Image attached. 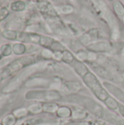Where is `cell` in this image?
<instances>
[{
	"instance_id": "4",
	"label": "cell",
	"mask_w": 124,
	"mask_h": 125,
	"mask_svg": "<svg viewBox=\"0 0 124 125\" xmlns=\"http://www.w3.org/2000/svg\"><path fill=\"white\" fill-rule=\"evenodd\" d=\"M12 50H13V52H14L15 54L19 55V54L23 53L26 51V48H25V46H24L23 44L16 43V44L13 45Z\"/></svg>"
},
{
	"instance_id": "10",
	"label": "cell",
	"mask_w": 124,
	"mask_h": 125,
	"mask_svg": "<svg viewBox=\"0 0 124 125\" xmlns=\"http://www.w3.org/2000/svg\"><path fill=\"white\" fill-rule=\"evenodd\" d=\"M0 125H3L2 123H1V122H0Z\"/></svg>"
},
{
	"instance_id": "1",
	"label": "cell",
	"mask_w": 124,
	"mask_h": 125,
	"mask_svg": "<svg viewBox=\"0 0 124 125\" xmlns=\"http://www.w3.org/2000/svg\"><path fill=\"white\" fill-rule=\"evenodd\" d=\"M25 3L23 1H17L11 4V9L15 12H20L25 9Z\"/></svg>"
},
{
	"instance_id": "2",
	"label": "cell",
	"mask_w": 124,
	"mask_h": 125,
	"mask_svg": "<svg viewBox=\"0 0 124 125\" xmlns=\"http://www.w3.org/2000/svg\"><path fill=\"white\" fill-rule=\"evenodd\" d=\"M17 32L13 30H5L2 32V36L10 40H15L17 39L18 35Z\"/></svg>"
},
{
	"instance_id": "8",
	"label": "cell",
	"mask_w": 124,
	"mask_h": 125,
	"mask_svg": "<svg viewBox=\"0 0 124 125\" xmlns=\"http://www.w3.org/2000/svg\"><path fill=\"white\" fill-rule=\"evenodd\" d=\"M9 10L6 7H2L0 9V21L5 19L9 15Z\"/></svg>"
},
{
	"instance_id": "9",
	"label": "cell",
	"mask_w": 124,
	"mask_h": 125,
	"mask_svg": "<svg viewBox=\"0 0 124 125\" xmlns=\"http://www.w3.org/2000/svg\"><path fill=\"white\" fill-rule=\"evenodd\" d=\"M1 56H2V55H1V53H0V60L1 59Z\"/></svg>"
},
{
	"instance_id": "7",
	"label": "cell",
	"mask_w": 124,
	"mask_h": 125,
	"mask_svg": "<svg viewBox=\"0 0 124 125\" xmlns=\"http://www.w3.org/2000/svg\"><path fill=\"white\" fill-rule=\"evenodd\" d=\"M44 110L48 112H55L56 111L58 110V105L56 104H46L44 105L43 107Z\"/></svg>"
},
{
	"instance_id": "3",
	"label": "cell",
	"mask_w": 124,
	"mask_h": 125,
	"mask_svg": "<svg viewBox=\"0 0 124 125\" xmlns=\"http://www.w3.org/2000/svg\"><path fill=\"white\" fill-rule=\"evenodd\" d=\"M12 48L10 44H5L1 46L0 48V53L4 56H8L12 53Z\"/></svg>"
},
{
	"instance_id": "5",
	"label": "cell",
	"mask_w": 124,
	"mask_h": 125,
	"mask_svg": "<svg viewBox=\"0 0 124 125\" xmlns=\"http://www.w3.org/2000/svg\"><path fill=\"white\" fill-rule=\"evenodd\" d=\"M16 122V119L12 114H10L7 116L3 119V125H14Z\"/></svg>"
},
{
	"instance_id": "6",
	"label": "cell",
	"mask_w": 124,
	"mask_h": 125,
	"mask_svg": "<svg viewBox=\"0 0 124 125\" xmlns=\"http://www.w3.org/2000/svg\"><path fill=\"white\" fill-rule=\"evenodd\" d=\"M58 114L59 116H61V117H68L70 116L71 114V111L69 108H58Z\"/></svg>"
}]
</instances>
